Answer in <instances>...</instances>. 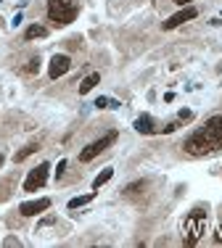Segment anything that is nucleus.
Segmentation results:
<instances>
[{
	"label": "nucleus",
	"instance_id": "obj_1",
	"mask_svg": "<svg viewBox=\"0 0 222 248\" xmlns=\"http://www.w3.org/2000/svg\"><path fill=\"white\" fill-rule=\"evenodd\" d=\"M183 148L190 156H209V153L222 151V116H209L204 127H198L183 143Z\"/></svg>",
	"mask_w": 222,
	"mask_h": 248
},
{
	"label": "nucleus",
	"instance_id": "obj_2",
	"mask_svg": "<svg viewBox=\"0 0 222 248\" xmlns=\"http://www.w3.org/2000/svg\"><path fill=\"white\" fill-rule=\"evenodd\" d=\"M79 3L77 0H48V19L56 27H66L77 19Z\"/></svg>",
	"mask_w": 222,
	"mask_h": 248
},
{
	"label": "nucleus",
	"instance_id": "obj_3",
	"mask_svg": "<svg viewBox=\"0 0 222 248\" xmlns=\"http://www.w3.org/2000/svg\"><path fill=\"white\" fill-rule=\"evenodd\" d=\"M204 232H206V211L193 209L183 222V243L185 246H196L198 240L204 238Z\"/></svg>",
	"mask_w": 222,
	"mask_h": 248
},
{
	"label": "nucleus",
	"instance_id": "obj_4",
	"mask_svg": "<svg viewBox=\"0 0 222 248\" xmlns=\"http://www.w3.org/2000/svg\"><path fill=\"white\" fill-rule=\"evenodd\" d=\"M116 143V132H109V135H103V138H98V140H93L87 148H82V153H79V161L87 164V161H93L95 156H101L106 148H111V145Z\"/></svg>",
	"mask_w": 222,
	"mask_h": 248
},
{
	"label": "nucleus",
	"instance_id": "obj_5",
	"mask_svg": "<svg viewBox=\"0 0 222 248\" xmlns=\"http://www.w3.org/2000/svg\"><path fill=\"white\" fill-rule=\"evenodd\" d=\"M48 174H50V164H40V167H34L32 172L27 174V180H24V190L27 193H34V190H40V187L48 182Z\"/></svg>",
	"mask_w": 222,
	"mask_h": 248
},
{
	"label": "nucleus",
	"instance_id": "obj_6",
	"mask_svg": "<svg viewBox=\"0 0 222 248\" xmlns=\"http://www.w3.org/2000/svg\"><path fill=\"white\" fill-rule=\"evenodd\" d=\"M72 69V58L63 56V53H58V56L50 58V66H48V77L50 79H58V77H63Z\"/></svg>",
	"mask_w": 222,
	"mask_h": 248
},
{
	"label": "nucleus",
	"instance_id": "obj_7",
	"mask_svg": "<svg viewBox=\"0 0 222 248\" xmlns=\"http://www.w3.org/2000/svg\"><path fill=\"white\" fill-rule=\"evenodd\" d=\"M196 16H198V11L193 8V5H185L183 11H177V14H174V16H169V19H167V21H164V24H161V27H164V29H174V27L185 24V21L196 19Z\"/></svg>",
	"mask_w": 222,
	"mask_h": 248
},
{
	"label": "nucleus",
	"instance_id": "obj_8",
	"mask_svg": "<svg viewBox=\"0 0 222 248\" xmlns=\"http://www.w3.org/2000/svg\"><path fill=\"white\" fill-rule=\"evenodd\" d=\"M48 209H50V198L27 201V203H21V206H19L21 217H37V214H43V211H48Z\"/></svg>",
	"mask_w": 222,
	"mask_h": 248
},
{
	"label": "nucleus",
	"instance_id": "obj_9",
	"mask_svg": "<svg viewBox=\"0 0 222 248\" xmlns=\"http://www.w3.org/2000/svg\"><path fill=\"white\" fill-rule=\"evenodd\" d=\"M135 129L140 135H154L156 132V122L151 119L148 114H143V116H138V119H135Z\"/></svg>",
	"mask_w": 222,
	"mask_h": 248
},
{
	"label": "nucleus",
	"instance_id": "obj_10",
	"mask_svg": "<svg viewBox=\"0 0 222 248\" xmlns=\"http://www.w3.org/2000/svg\"><path fill=\"white\" fill-rule=\"evenodd\" d=\"M101 82V74H90V77H85L82 82H79V95H85V93H90L93 87Z\"/></svg>",
	"mask_w": 222,
	"mask_h": 248
},
{
	"label": "nucleus",
	"instance_id": "obj_11",
	"mask_svg": "<svg viewBox=\"0 0 222 248\" xmlns=\"http://www.w3.org/2000/svg\"><path fill=\"white\" fill-rule=\"evenodd\" d=\"M111 177H114V169H111V167H106V169H103L101 174L95 177V180H93V190H98V187H101V185H106V182L111 180Z\"/></svg>",
	"mask_w": 222,
	"mask_h": 248
},
{
	"label": "nucleus",
	"instance_id": "obj_12",
	"mask_svg": "<svg viewBox=\"0 0 222 248\" xmlns=\"http://www.w3.org/2000/svg\"><path fill=\"white\" fill-rule=\"evenodd\" d=\"M93 198H95V190H93V193H87V196H77V198H72V201H69V209H79V206L90 203Z\"/></svg>",
	"mask_w": 222,
	"mask_h": 248
},
{
	"label": "nucleus",
	"instance_id": "obj_13",
	"mask_svg": "<svg viewBox=\"0 0 222 248\" xmlns=\"http://www.w3.org/2000/svg\"><path fill=\"white\" fill-rule=\"evenodd\" d=\"M45 34H48V29H45V27L32 24V27H29L27 32H24V37H27V40H34V37H45Z\"/></svg>",
	"mask_w": 222,
	"mask_h": 248
},
{
	"label": "nucleus",
	"instance_id": "obj_14",
	"mask_svg": "<svg viewBox=\"0 0 222 248\" xmlns=\"http://www.w3.org/2000/svg\"><path fill=\"white\" fill-rule=\"evenodd\" d=\"M37 148H40V145H37V143H29V145H27V148H21L19 153H16V156H14V161H16V164H19V161H24V158H27V156H32V153H34V151H37Z\"/></svg>",
	"mask_w": 222,
	"mask_h": 248
},
{
	"label": "nucleus",
	"instance_id": "obj_15",
	"mask_svg": "<svg viewBox=\"0 0 222 248\" xmlns=\"http://www.w3.org/2000/svg\"><path fill=\"white\" fill-rule=\"evenodd\" d=\"M143 187H145V182L140 180V182H132V185H127V187H125V193H127V196H135V193L143 190Z\"/></svg>",
	"mask_w": 222,
	"mask_h": 248
},
{
	"label": "nucleus",
	"instance_id": "obj_16",
	"mask_svg": "<svg viewBox=\"0 0 222 248\" xmlns=\"http://www.w3.org/2000/svg\"><path fill=\"white\" fill-rule=\"evenodd\" d=\"M95 106H98V108H116L119 103H116V100H111V98H98Z\"/></svg>",
	"mask_w": 222,
	"mask_h": 248
},
{
	"label": "nucleus",
	"instance_id": "obj_17",
	"mask_svg": "<svg viewBox=\"0 0 222 248\" xmlns=\"http://www.w3.org/2000/svg\"><path fill=\"white\" fill-rule=\"evenodd\" d=\"M37 69H40V58L34 56L32 61H29V66H27V74H37Z\"/></svg>",
	"mask_w": 222,
	"mask_h": 248
},
{
	"label": "nucleus",
	"instance_id": "obj_18",
	"mask_svg": "<svg viewBox=\"0 0 222 248\" xmlns=\"http://www.w3.org/2000/svg\"><path fill=\"white\" fill-rule=\"evenodd\" d=\"M190 116H193V114H190L188 108H183V111H180V114H177V119H180V122H185V119H190Z\"/></svg>",
	"mask_w": 222,
	"mask_h": 248
},
{
	"label": "nucleus",
	"instance_id": "obj_19",
	"mask_svg": "<svg viewBox=\"0 0 222 248\" xmlns=\"http://www.w3.org/2000/svg\"><path fill=\"white\" fill-rule=\"evenodd\" d=\"M63 172H66V161H58V167H56V177H61Z\"/></svg>",
	"mask_w": 222,
	"mask_h": 248
},
{
	"label": "nucleus",
	"instance_id": "obj_20",
	"mask_svg": "<svg viewBox=\"0 0 222 248\" xmlns=\"http://www.w3.org/2000/svg\"><path fill=\"white\" fill-rule=\"evenodd\" d=\"M214 243H222V224L217 227V232H214Z\"/></svg>",
	"mask_w": 222,
	"mask_h": 248
},
{
	"label": "nucleus",
	"instance_id": "obj_21",
	"mask_svg": "<svg viewBox=\"0 0 222 248\" xmlns=\"http://www.w3.org/2000/svg\"><path fill=\"white\" fill-rule=\"evenodd\" d=\"M172 3H177V5H183V8H185V5L190 3V0H172Z\"/></svg>",
	"mask_w": 222,
	"mask_h": 248
},
{
	"label": "nucleus",
	"instance_id": "obj_22",
	"mask_svg": "<svg viewBox=\"0 0 222 248\" xmlns=\"http://www.w3.org/2000/svg\"><path fill=\"white\" fill-rule=\"evenodd\" d=\"M3 161H5V156H3V153H0V167H3Z\"/></svg>",
	"mask_w": 222,
	"mask_h": 248
}]
</instances>
